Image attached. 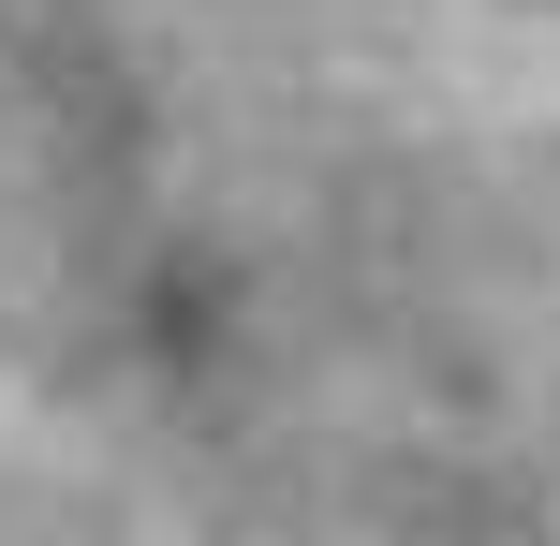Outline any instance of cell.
Returning a JSON list of instances; mask_svg holds the SVG:
<instances>
[{"instance_id":"obj_1","label":"cell","mask_w":560,"mask_h":546,"mask_svg":"<svg viewBox=\"0 0 560 546\" xmlns=\"http://www.w3.org/2000/svg\"><path fill=\"white\" fill-rule=\"evenodd\" d=\"M118 45L74 0H0V252H89L118 222Z\"/></svg>"}]
</instances>
